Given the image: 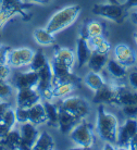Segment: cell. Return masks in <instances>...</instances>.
Returning a JSON list of instances; mask_svg holds the SVG:
<instances>
[{
  "instance_id": "obj_37",
  "label": "cell",
  "mask_w": 137,
  "mask_h": 150,
  "mask_svg": "<svg viewBox=\"0 0 137 150\" xmlns=\"http://www.w3.org/2000/svg\"><path fill=\"white\" fill-rule=\"evenodd\" d=\"M110 50H111V45H110V42H108L107 39L101 44V45L98 47V48L95 50L96 52H99V53H104V54H109L110 52Z\"/></svg>"
},
{
  "instance_id": "obj_16",
  "label": "cell",
  "mask_w": 137,
  "mask_h": 150,
  "mask_svg": "<svg viewBox=\"0 0 137 150\" xmlns=\"http://www.w3.org/2000/svg\"><path fill=\"white\" fill-rule=\"evenodd\" d=\"M51 61H55L57 63H60L62 65H65L67 68L73 69L75 64V53L69 48H62L56 46L55 53Z\"/></svg>"
},
{
  "instance_id": "obj_26",
  "label": "cell",
  "mask_w": 137,
  "mask_h": 150,
  "mask_svg": "<svg viewBox=\"0 0 137 150\" xmlns=\"http://www.w3.org/2000/svg\"><path fill=\"white\" fill-rule=\"evenodd\" d=\"M76 85L72 84V83H61V84H57L52 86V95H53V99H62V98L70 96L73 90L75 89Z\"/></svg>"
},
{
  "instance_id": "obj_19",
  "label": "cell",
  "mask_w": 137,
  "mask_h": 150,
  "mask_svg": "<svg viewBox=\"0 0 137 150\" xmlns=\"http://www.w3.org/2000/svg\"><path fill=\"white\" fill-rule=\"evenodd\" d=\"M38 73L39 82L37 85V90L39 93L52 87V70L50 63H47L44 68L40 69Z\"/></svg>"
},
{
  "instance_id": "obj_14",
  "label": "cell",
  "mask_w": 137,
  "mask_h": 150,
  "mask_svg": "<svg viewBox=\"0 0 137 150\" xmlns=\"http://www.w3.org/2000/svg\"><path fill=\"white\" fill-rule=\"evenodd\" d=\"M82 121V119L75 116L74 114L59 109V116H58V126L59 131L62 134H69L76 124H78Z\"/></svg>"
},
{
  "instance_id": "obj_23",
  "label": "cell",
  "mask_w": 137,
  "mask_h": 150,
  "mask_svg": "<svg viewBox=\"0 0 137 150\" xmlns=\"http://www.w3.org/2000/svg\"><path fill=\"white\" fill-rule=\"evenodd\" d=\"M104 25L101 22L98 21H90L86 24L85 26H83L81 30L80 36L88 39L90 37L97 36V35H104Z\"/></svg>"
},
{
  "instance_id": "obj_2",
  "label": "cell",
  "mask_w": 137,
  "mask_h": 150,
  "mask_svg": "<svg viewBox=\"0 0 137 150\" xmlns=\"http://www.w3.org/2000/svg\"><path fill=\"white\" fill-rule=\"evenodd\" d=\"M81 11L82 8L78 4H72L62 8L50 18L45 28L53 35L58 34L75 23Z\"/></svg>"
},
{
  "instance_id": "obj_9",
  "label": "cell",
  "mask_w": 137,
  "mask_h": 150,
  "mask_svg": "<svg viewBox=\"0 0 137 150\" xmlns=\"http://www.w3.org/2000/svg\"><path fill=\"white\" fill-rule=\"evenodd\" d=\"M113 54H114L113 59H115L119 63H121L127 69L135 65L137 62V56L135 51L125 44H119L115 46L113 49Z\"/></svg>"
},
{
  "instance_id": "obj_24",
  "label": "cell",
  "mask_w": 137,
  "mask_h": 150,
  "mask_svg": "<svg viewBox=\"0 0 137 150\" xmlns=\"http://www.w3.org/2000/svg\"><path fill=\"white\" fill-rule=\"evenodd\" d=\"M33 37L38 45L44 46V47L56 45L55 35L48 32L46 28H36L33 32Z\"/></svg>"
},
{
  "instance_id": "obj_13",
  "label": "cell",
  "mask_w": 137,
  "mask_h": 150,
  "mask_svg": "<svg viewBox=\"0 0 137 150\" xmlns=\"http://www.w3.org/2000/svg\"><path fill=\"white\" fill-rule=\"evenodd\" d=\"M115 88L118 91L116 96V105H137V91L127 87L123 84L115 83Z\"/></svg>"
},
{
  "instance_id": "obj_25",
  "label": "cell",
  "mask_w": 137,
  "mask_h": 150,
  "mask_svg": "<svg viewBox=\"0 0 137 150\" xmlns=\"http://www.w3.org/2000/svg\"><path fill=\"white\" fill-rule=\"evenodd\" d=\"M55 148V140L52 136L47 132L39 133L37 139L32 146L33 150H51Z\"/></svg>"
},
{
  "instance_id": "obj_1",
  "label": "cell",
  "mask_w": 137,
  "mask_h": 150,
  "mask_svg": "<svg viewBox=\"0 0 137 150\" xmlns=\"http://www.w3.org/2000/svg\"><path fill=\"white\" fill-rule=\"evenodd\" d=\"M119 127L120 123L118 117L113 113L107 111L104 105L99 103L97 109L96 131L100 138L106 143L116 144Z\"/></svg>"
},
{
  "instance_id": "obj_45",
  "label": "cell",
  "mask_w": 137,
  "mask_h": 150,
  "mask_svg": "<svg viewBox=\"0 0 137 150\" xmlns=\"http://www.w3.org/2000/svg\"><path fill=\"white\" fill-rule=\"evenodd\" d=\"M134 39H135V41H136V44H137V30L134 33Z\"/></svg>"
},
{
  "instance_id": "obj_18",
  "label": "cell",
  "mask_w": 137,
  "mask_h": 150,
  "mask_svg": "<svg viewBox=\"0 0 137 150\" xmlns=\"http://www.w3.org/2000/svg\"><path fill=\"white\" fill-rule=\"evenodd\" d=\"M92 50L89 48L87 39L82 36H78L76 41V59H77V68H83L85 64H87L89 57L92 54Z\"/></svg>"
},
{
  "instance_id": "obj_28",
  "label": "cell",
  "mask_w": 137,
  "mask_h": 150,
  "mask_svg": "<svg viewBox=\"0 0 137 150\" xmlns=\"http://www.w3.org/2000/svg\"><path fill=\"white\" fill-rule=\"evenodd\" d=\"M47 63H49V61H48V59H47L46 54H45L41 50L35 51V54H34V57H33V60H32V62H31V64H30L31 70L38 72L40 69L44 68Z\"/></svg>"
},
{
  "instance_id": "obj_21",
  "label": "cell",
  "mask_w": 137,
  "mask_h": 150,
  "mask_svg": "<svg viewBox=\"0 0 137 150\" xmlns=\"http://www.w3.org/2000/svg\"><path fill=\"white\" fill-rule=\"evenodd\" d=\"M0 142L4 146V149H20L21 145V134L19 128L13 127Z\"/></svg>"
},
{
  "instance_id": "obj_20",
  "label": "cell",
  "mask_w": 137,
  "mask_h": 150,
  "mask_svg": "<svg viewBox=\"0 0 137 150\" xmlns=\"http://www.w3.org/2000/svg\"><path fill=\"white\" fill-rule=\"evenodd\" d=\"M108 60H109V54L94 51V52H92L88 61H87V65L90 69V71L102 72L106 68Z\"/></svg>"
},
{
  "instance_id": "obj_40",
  "label": "cell",
  "mask_w": 137,
  "mask_h": 150,
  "mask_svg": "<svg viewBox=\"0 0 137 150\" xmlns=\"http://www.w3.org/2000/svg\"><path fill=\"white\" fill-rule=\"evenodd\" d=\"M8 49H9V47H4V46H0V61H4V62H6Z\"/></svg>"
},
{
  "instance_id": "obj_33",
  "label": "cell",
  "mask_w": 137,
  "mask_h": 150,
  "mask_svg": "<svg viewBox=\"0 0 137 150\" xmlns=\"http://www.w3.org/2000/svg\"><path fill=\"white\" fill-rule=\"evenodd\" d=\"M15 117H16V123L18 124H23L28 122L27 120V109L24 108H15Z\"/></svg>"
},
{
  "instance_id": "obj_27",
  "label": "cell",
  "mask_w": 137,
  "mask_h": 150,
  "mask_svg": "<svg viewBox=\"0 0 137 150\" xmlns=\"http://www.w3.org/2000/svg\"><path fill=\"white\" fill-rule=\"evenodd\" d=\"M45 111H46V115H47V123L50 126H58V116H59V108L58 105L52 103L51 101L44 102Z\"/></svg>"
},
{
  "instance_id": "obj_41",
  "label": "cell",
  "mask_w": 137,
  "mask_h": 150,
  "mask_svg": "<svg viewBox=\"0 0 137 150\" xmlns=\"http://www.w3.org/2000/svg\"><path fill=\"white\" fill-rule=\"evenodd\" d=\"M124 6H125V8L127 10L137 8V0H126V2L124 4Z\"/></svg>"
},
{
  "instance_id": "obj_22",
  "label": "cell",
  "mask_w": 137,
  "mask_h": 150,
  "mask_svg": "<svg viewBox=\"0 0 137 150\" xmlns=\"http://www.w3.org/2000/svg\"><path fill=\"white\" fill-rule=\"evenodd\" d=\"M83 82L88 88H90L92 90L95 91V90L99 89L101 86H104V84L107 83V81L102 76L101 72L90 71L85 75V77L83 79Z\"/></svg>"
},
{
  "instance_id": "obj_6",
  "label": "cell",
  "mask_w": 137,
  "mask_h": 150,
  "mask_svg": "<svg viewBox=\"0 0 137 150\" xmlns=\"http://www.w3.org/2000/svg\"><path fill=\"white\" fill-rule=\"evenodd\" d=\"M35 51L27 47L22 48H9L6 58V63L11 69H20L30 67Z\"/></svg>"
},
{
  "instance_id": "obj_17",
  "label": "cell",
  "mask_w": 137,
  "mask_h": 150,
  "mask_svg": "<svg viewBox=\"0 0 137 150\" xmlns=\"http://www.w3.org/2000/svg\"><path fill=\"white\" fill-rule=\"evenodd\" d=\"M106 70L107 73L112 79L118 81V82H123L127 79V68L122 65L121 63H119L115 59H110L108 60L107 64H106Z\"/></svg>"
},
{
  "instance_id": "obj_30",
  "label": "cell",
  "mask_w": 137,
  "mask_h": 150,
  "mask_svg": "<svg viewBox=\"0 0 137 150\" xmlns=\"http://www.w3.org/2000/svg\"><path fill=\"white\" fill-rule=\"evenodd\" d=\"M0 121H1V122H4V124H7L10 128L15 127V125H16L18 123H16V117H15L14 109H12L11 107H9V108L4 111V114H2Z\"/></svg>"
},
{
  "instance_id": "obj_4",
  "label": "cell",
  "mask_w": 137,
  "mask_h": 150,
  "mask_svg": "<svg viewBox=\"0 0 137 150\" xmlns=\"http://www.w3.org/2000/svg\"><path fill=\"white\" fill-rule=\"evenodd\" d=\"M58 108L64 111L74 114L82 120L86 119L90 112V105L88 101L80 96H67V97L59 99Z\"/></svg>"
},
{
  "instance_id": "obj_34",
  "label": "cell",
  "mask_w": 137,
  "mask_h": 150,
  "mask_svg": "<svg viewBox=\"0 0 137 150\" xmlns=\"http://www.w3.org/2000/svg\"><path fill=\"white\" fill-rule=\"evenodd\" d=\"M123 113L127 115V117H136L137 116V105H122Z\"/></svg>"
},
{
  "instance_id": "obj_10",
  "label": "cell",
  "mask_w": 137,
  "mask_h": 150,
  "mask_svg": "<svg viewBox=\"0 0 137 150\" xmlns=\"http://www.w3.org/2000/svg\"><path fill=\"white\" fill-rule=\"evenodd\" d=\"M39 77L36 71L30 70L27 72H18L13 77V87L16 89L23 88H37Z\"/></svg>"
},
{
  "instance_id": "obj_3",
  "label": "cell",
  "mask_w": 137,
  "mask_h": 150,
  "mask_svg": "<svg viewBox=\"0 0 137 150\" xmlns=\"http://www.w3.org/2000/svg\"><path fill=\"white\" fill-rule=\"evenodd\" d=\"M92 11L95 15L104 18L107 20H110L112 22L121 23L124 22V20L127 18V9L124 4H97L92 8Z\"/></svg>"
},
{
  "instance_id": "obj_15",
  "label": "cell",
  "mask_w": 137,
  "mask_h": 150,
  "mask_svg": "<svg viewBox=\"0 0 137 150\" xmlns=\"http://www.w3.org/2000/svg\"><path fill=\"white\" fill-rule=\"evenodd\" d=\"M27 120L34 125H43L47 123V115L45 111L44 102H37L32 107L27 108Z\"/></svg>"
},
{
  "instance_id": "obj_8",
  "label": "cell",
  "mask_w": 137,
  "mask_h": 150,
  "mask_svg": "<svg viewBox=\"0 0 137 150\" xmlns=\"http://www.w3.org/2000/svg\"><path fill=\"white\" fill-rule=\"evenodd\" d=\"M16 98H15V105L18 108L27 109L33 105L41 101L40 93L37 88H23L16 89Z\"/></svg>"
},
{
  "instance_id": "obj_5",
  "label": "cell",
  "mask_w": 137,
  "mask_h": 150,
  "mask_svg": "<svg viewBox=\"0 0 137 150\" xmlns=\"http://www.w3.org/2000/svg\"><path fill=\"white\" fill-rule=\"evenodd\" d=\"M72 142L82 148H92L95 143L93 125L86 122L85 119L76 124L74 128L69 133Z\"/></svg>"
},
{
  "instance_id": "obj_39",
  "label": "cell",
  "mask_w": 137,
  "mask_h": 150,
  "mask_svg": "<svg viewBox=\"0 0 137 150\" xmlns=\"http://www.w3.org/2000/svg\"><path fill=\"white\" fill-rule=\"evenodd\" d=\"M9 107H10V105H9L4 99H0V119H1L2 114L4 113V111H6Z\"/></svg>"
},
{
  "instance_id": "obj_44",
  "label": "cell",
  "mask_w": 137,
  "mask_h": 150,
  "mask_svg": "<svg viewBox=\"0 0 137 150\" xmlns=\"http://www.w3.org/2000/svg\"><path fill=\"white\" fill-rule=\"evenodd\" d=\"M130 18H131V20H132V22L137 25V11L132 12V13H131V15H130Z\"/></svg>"
},
{
  "instance_id": "obj_12",
  "label": "cell",
  "mask_w": 137,
  "mask_h": 150,
  "mask_svg": "<svg viewBox=\"0 0 137 150\" xmlns=\"http://www.w3.org/2000/svg\"><path fill=\"white\" fill-rule=\"evenodd\" d=\"M19 131L21 134L20 149H32V146L39 135V132L36 127V125H34L30 122L20 124Z\"/></svg>"
},
{
  "instance_id": "obj_35",
  "label": "cell",
  "mask_w": 137,
  "mask_h": 150,
  "mask_svg": "<svg viewBox=\"0 0 137 150\" xmlns=\"http://www.w3.org/2000/svg\"><path fill=\"white\" fill-rule=\"evenodd\" d=\"M127 83L132 89L137 91V70H133L127 74Z\"/></svg>"
},
{
  "instance_id": "obj_32",
  "label": "cell",
  "mask_w": 137,
  "mask_h": 150,
  "mask_svg": "<svg viewBox=\"0 0 137 150\" xmlns=\"http://www.w3.org/2000/svg\"><path fill=\"white\" fill-rule=\"evenodd\" d=\"M104 40H106V37H104V35H97V36L88 38V39H87V42H88V46H89V48H90V50L94 52Z\"/></svg>"
},
{
  "instance_id": "obj_11",
  "label": "cell",
  "mask_w": 137,
  "mask_h": 150,
  "mask_svg": "<svg viewBox=\"0 0 137 150\" xmlns=\"http://www.w3.org/2000/svg\"><path fill=\"white\" fill-rule=\"evenodd\" d=\"M116 96L118 91L113 83H106L104 86H101L99 89L95 90L94 95V102L96 103H110V105H116Z\"/></svg>"
},
{
  "instance_id": "obj_31",
  "label": "cell",
  "mask_w": 137,
  "mask_h": 150,
  "mask_svg": "<svg viewBox=\"0 0 137 150\" xmlns=\"http://www.w3.org/2000/svg\"><path fill=\"white\" fill-rule=\"evenodd\" d=\"M13 85L7 79H0V99H7L13 95Z\"/></svg>"
},
{
  "instance_id": "obj_36",
  "label": "cell",
  "mask_w": 137,
  "mask_h": 150,
  "mask_svg": "<svg viewBox=\"0 0 137 150\" xmlns=\"http://www.w3.org/2000/svg\"><path fill=\"white\" fill-rule=\"evenodd\" d=\"M11 73V68L6 62L0 61V79H8Z\"/></svg>"
},
{
  "instance_id": "obj_42",
  "label": "cell",
  "mask_w": 137,
  "mask_h": 150,
  "mask_svg": "<svg viewBox=\"0 0 137 150\" xmlns=\"http://www.w3.org/2000/svg\"><path fill=\"white\" fill-rule=\"evenodd\" d=\"M127 148L132 150H137V133H136V135L134 136L133 138H132V140L130 142Z\"/></svg>"
},
{
  "instance_id": "obj_43",
  "label": "cell",
  "mask_w": 137,
  "mask_h": 150,
  "mask_svg": "<svg viewBox=\"0 0 137 150\" xmlns=\"http://www.w3.org/2000/svg\"><path fill=\"white\" fill-rule=\"evenodd\" d=\"M28 4H50L51 0H24Z\"/></svg>"
},
{
  "instance_id": "obj_38",
  "label": "cell",
  "mask_w": 137,
  "mask_h": 150,
  "mask_svg": "<svg viewBox=\"0 0 137 150\" xmlns=\"http://www.w3.org/2000/svg\"><path fill=\"white\" fill-rule=\"evenodd\" d=\"M12 128H10L8 126L7 124H4V122H1L0 121V139H2L4 136L7 135L9 132L11 131Z\"/></svg>"
},
{
  "instance_id": "obj_29",
  "label": "cell",
  "mask_w": 137,
  "mask_h": 150,
  "mask_svg": "<svg viewBox=\"0 0 137 150\" xmlns=\"http://www.w3.org/2000/svg\"><path fill=\"white\" fill-rule=\"evenodd\" d=\"M20 14L16 10H11V9H0V35H1V30L4 27L12 18H14L15 15Z\"/></svg>"
},
{
  "instance_id": "obj_7",
  "label": "cell",
  "mask_w": 137,
  "mask_h": 150,
  "mask_svg": "<svg viewBox=\"0 0 137 150\" xmlns=\"http://www.w3.org/2000/svg\"><path fill=\"white\" fill-rule=\"evenodd\" d=\"M137 133V117H127L120 124L118 134V148H127L130 142Z\"/></svg>"
}]
</instances>
